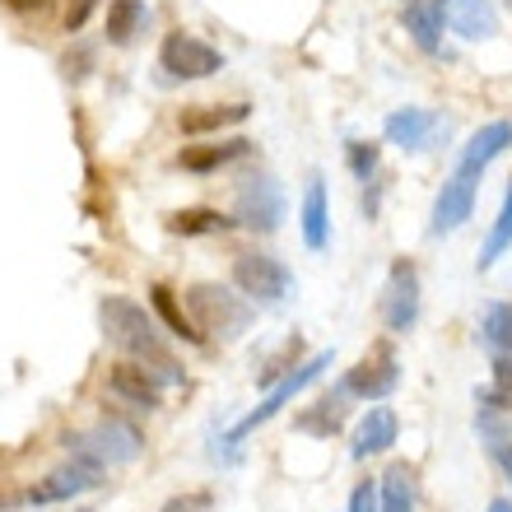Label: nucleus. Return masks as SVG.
<instances>
[{"label":"nucleus","mask_w":512,"mask_h":512,"mask_svg":"<svg viewBox=\"0 0 512 512\" xmlns=\"http://www.w3.org/2000/svg\"><path fill=\"white\" fill-rule=\"evenodd\" d=\"M98 322H103L108 345H117V350L140 359V364L159 368L168 382H182L173 354H168V345H163V336H159V322H154V312H145V303H135V298H126V294H108L98 303Z\"/></svg>","instance_id":"nucleus-1"},{"label":"nucleus","mask_w":512,"mask_h":512,"mask_svg":"<svg viewBox=\"0 0 512 512\" xmlns=\"http://www.w3.org/2000/svg\"><path fill=\"white\" fill-rule=\"evenodd\" d=\"M187 312L201 336H219V340H233L243 336L252 326V303L243 294H233L229 284H215V280H201L187 289Z\"/></svg>","instance_id":"nucleus-2"},{"label":"nucleus","mask_w":512,"mask_h":512,"mask_svg":"<svg viewBox=\"0 0 512 512\" xmlns=\"http://www.w3.org/2000/svg\"><path fill=\"white\" fill-rule=\"evenodd\" d=\"M326 364H331V354H317V359H308V364H298V368H294V373H289V378H284V382H275V387L266 391V401L256 405V410H247V415L238 419V424H233L229 433H224V447H229V452H238V447H243L247 438H252V433L261 429V424H266V419H275V415H280V410H284V405L294 401L298 391H303V387H312V382L322 378V373H326Z\"/></svg>","instance_id":"nucleus-3"},{"label":"nucleus","mask_w":512,"mask_h":512,"mask_svg":"<svg viewBox=\"0 0 512 512\" xmlns=\"http://www.w3.org/2000/svg\"><path fill=\"white\" fill-rule=\"evenodd\" d=\"M66 447L75 452V461H89V466L103 471V466H126V461H135L145 452V438H140V429L126 424V419H103L94 433L66 438Z\"/></svg>","instance_id":"nucleus-4"},{"label":"nucleus","mask_w":512,"mask_h":512,"mask_svg":"<svg viewBox=\"0 0 512 512\" xmlns=\"http://www.w3.org/2000/svg\"><path fill=\"white\" fill-rule=\"evenodd\" d=\"M233 284H238V294L247 298V303H284V298L294 294V275H289V266H284L280 256L270 252H238L233 256Z\"/></svg>","instance_id":"nucleus-5"},{"label":"nucleus","mask_w":512,"mask_h":512,"mask_svg":"<svg viewBox=\"0 0 512 512\" xmlns=\"http://www.w3.org/2000/svg\"><path fill=\"white\" fill-rule=\"evenodd\" d=\"M159 66L173 75V80H210L224 70V52L210 47L205 38L187 33V28H173L159 47Z\"/></svg>","instance_id":"nucleus-6"},{"label":"nucleus","mask_w":512,"mask_h":512,"mask_svg":"<svg viewBox=\"0 0 512 512\" xmlns=\"http://www.w3.org/2000/svg\"><path fill=\"white\" fill-rule=\"evenodd\" d=\"M233 224H243L252 233H275L284 224V191L270 173L247 177L238 196H233Z\"/></svg>","instance_id":"nucleus-7"},{"label":"nucleus","mask_w":512,"mask_h":512,"mask_svg":"<svg viewBox=\"0 0 512 512\" xmlns=\"http://www.w3.org/2000/svg\"><path fill=\"white\" fill-rule=\"evenodd\" d=\"M419 322V270L415 261H391L387 270V284H382V326L391 336H405L415 331Z\"/></svg>","instance_id":"nucleus-8"},{"label":"nucleus","mask_w":512,"mask_h":512,"mask_svg":"<svg viewBox=\"0 0 512 512\" xmlns=\"http://www.w3.org/2000/svg\"><path fill=\"white\" fill-rule=\"evenodd\" d=\"M396 382H401V364H396L391 345H373V350L345 373V387L340 391H345V396H359V401H382V396L396 391Z\"/></svg>","instance_id":"nucleus-9"},{"label":"nucleus","mask_w":512,"mask_h":512,"mask_svg":"<svg viewBox=\"0 0 512 512\" xmlns=\"http://www.w3.org/2000/svg\"><path fill=\"white\" fill-rule=\"evenodd\" d=\"M163 373L159 368L140 364V359H122V364H112L108 373V391L117 401L135 405V410H159V387H163Z\"/></svg>","instance_id":"nucleus-10"},{"label":"nucleus","mask_w":512,"mask_h":512,"mask_svg":"<svg viewBox=\"0 0 512 512\" xmlns=\"http://www.w3.org/2000/svg\"><path fill=\"white\" fill-rule=\"evenodd\" d=\"M475 215V177L471 173H452L433 201V219H429V233H457L466 219Z\"/></svg>","instance_id":"nucleus-11"},{"label":"nucleus","mask_w":512,"mask_h":512,"mask_svg":"<svg viewBox=\"0 0 512 512\" xmlns=\"http://www.w3.org/2000/svg\"><path fill=\"white\" fill-rule=\"evenodd\" d=\"M94 485H98V466H89V461H70V466H56L52 475H42L24 499L28 503H61V499H75V494H89Z\"/></svg>","instance_id":"nucleus-12"},{"label":"nucleus","mask_w":512,"mask_h":512,"mask_svg":"<svg viewBox=\"0 0 512 512\" xmlns=\"http://www.w3.org/2000/svg\"><path fill=\"white\" fill-rule=\"evenodd\" d=\"M382 131H387L391 145H401V149H429L447 126H443V117L429 108H396Z\"/></svg>","instance_id":"nucleus-13"},{"label":"nucleus","mask_w":512,"mask_h":512,"mask_svg":"<svg viewBox=\"0 0 512 512\" xmlns=\"http://www.w3.org/2000/svg\"><path fill=\"white\" fill-rule=\"evenodd\" d=\"M247 117H252L247 103H196V108H182L177 131L191 135V140H205V135H219L229 126H243Z\"/></svg>","instance_id":"nucleus-14"},{"label":"nucleus","mask_w":512,"mask_h":512,"mask_svg":"<svg viewBox=\"0 0 512 512\" xmlns=\"http://www.w3.org/2000/svg\"><path fill=\"white\" fill-rule=\"evenodd\" d=\"M252 140L247 135H233V140H215V145H187L182 154H177V168L182 173H219V168H229V163H243L247 154H252Z\"/></svg>","instance_id":"nucleus-15"},{"label":"nucleus","mask_w":512,"mask_h":512,"mask_svg":"<svg viewBox=\"0 0 512 512\" xmlns=\"http://www.w3.org/2000/svg\"><path fill=\"white\" fill-rule=\"evenodd\" d=\"M396 433H401V424H396V410H391V405H368V415L354 424L350 457L354 461L378 457V452H387V447L396 443Z\"/></svg>","instance_id":"nucleus-16"},{"label":"nucleus","mask_w":512,"mask_h":512,"mask_svg":"<svg viewBox=\"0 0 512 512\" xmlns=\"http://www.w3.org/2000/svg\"><path fill=\"white\" fill-rule=\"evenodd\" d=\"M298 229H303V243H308V252H322V247L331 243V205H326V182L317 173H312L308 187H303Z\"/></svg>","instance_id":"nucleus-17"},{"label":"nucleus","mask_w":512,"mask_h":512,"mask_svg":"<svg viewBox=\"0 0 512 512\" xmlns=\"http://www.w3.org/2000/svg\"><path fill=\"white\" fill-rule=\"evenodd\" d=\"M512 145V122H489L480 126V131L466 140V149H461V159H457V173H485L489 163L499 159L503 149Z\"/></svg>","instance_id":"nucleus-18"},{"label":"nucleus","mask_w":512,"mask_h":512,"mask_svg":"<svg viewBox=\"0 0 512 512\" xmlns=\"http://www.w3.org/2000/svg\"><path fill=\"white\" fill-rule=\"evenodd\" d=\"M447 24L466 42H489L499 33V10L489 0H452L447 5Z\"/></svg>","instance_id":"nucleus-19"},{"label":"nucleus","mask_w":512,"mask_h":512,"mask_svg":"<svg viewBox=\"0 0 512 512\" xmlns=\"http://www.w3.org/2000/svg\"><path fill=\"white\" fill-rule=\"evenodd\" d=\"M163 229L177 233V238H219V233L238 229V224H233V215H219L210 205H191V210H173L163 219Z\"/></svg>","instance_id":"nucleus-20"},{"label":"nucleus","mask_w":512,"mask_h":512,"mask_svg":"<svg viewBox=\"0 0 512 512\" xmlns=\"http://www.w3.org/2000/svg\"><path fill=\"white\" fill-rule=\"evenodd\" d=\"M149 303H154V312H159V322L168 326V336L187 340V345H205V336L196 331V322H191V312L177 303V294L168 289V284H149Z\"/></svg>","instance_id":"nucleus-21"},{"label":"nucleus","mask_w":512,"mask_h":512,"mask_svg":"<svg viewBox=\"0 0 512 512\" xmlns=\"http://www.w3.org/2000/svg\"><path fill=\"white\" fill-rule=\"evenodd\" d=\"M149 24L145 0H108V42L112 47H131Z\"/></svg>","instance_id":"nucleus-22"},{"label":"nucleus","mask_w":512,"mask_h":512,"mask_svg":"<svg viewBox=\"0 0 512 512\" xmlns=\"http://www.w3.org/2000/svg\"><path fill=\"white\" fill-rule=\"evenodd\" d=\"M382 512H415L419 503V489H415V471L405 466V461H396L387 475H382V494H378Z\"/></svg>","instance_id":"nucleus-23"},{"label":"nucleus","mask_w":512,"mask_h":512,"mask_svg":"<svg viewBox=\"0 0 512 512\" xmlns=\"http://www.w3.org/2000/svg\"><path fill=\"white\" fill-rule=\"evenodd\" d=\"M405 28H410V38H415L419 52H429V56L443 52V38H438V33H443V19H438V14H433L424 0L405 5Z\"/></svg>","instance_id":"nucleus-24"},{"label":"nucleus","mask_w":512,"mask_h":512,"mask_svg":"<svg viewBox=\"0 0 512 512\" xmlns=\"http://www.w3.org/2000/svg\"><path fill=\"white\" fill-rule=\"evenodd\" d=\"M480 336L499 354H512V303H489L480 317Z\"/></svg>","instance_id":"nucleus-25"},{"label":"nucleus","mask_w":512,"mask_h":512,"mask_svg":"<svg viewBox=\"0 0 512 512\" xmlns=\"http://www.w3.org/2000/svg\"><path fill=\"white\" fill-rule=\"evenodd\" d=\"M508 247H512V187H508V201H503L499 219H494V229H489V238H485V252H480V270L494 266V261L508 252Z\"/></svg>","instance_id":"nucleus-26"},{"label":"nucleus","mask_w":512,"mask_h":512,"mask_svg":"<svg viewBox=\"0 0 512 512\" xmlns=\"http://www.w3.org/2000/svg\"><path fill=\"white\" fill-rule=\"evenodd\" d=\"M345 424V405L331 396V401H317V410H308V415L298 419V429L312 433V438H331V433Z\"/></svg>","instance_id":"nucleus-27"},{"label":"nucleus","mask_w":512,"mask_h":512,"mask_svg":"<svg viewBox=\"0 0 512 512\" xmlns=\"http://www.w3.org/2000/svg\"><path fill=\"white\" fill-rule=\"evenodd\" d=\"M345 163H350V173L359 182H373L378 177V145L373 140H350L345 145Z\"/></svg>","instance_id":"nucleus-28"},{"label":"nucleus","mask_w":512,"mask_h":512,"mask_svg":"<svg viewBox=\"0 0 512 512\" xmlns=\"http://www.w3.org/2000/svg\"><path fill=\"white\" fill-rule=\"evenodd\" d=\"M98 5H103V0H70V5H66V19H61V24H66V33H80Z\"/></svg>","instance_id":"nucleus-29"},{"label":"nucleus","mask_w":512,"mask_h":512,"mask_svg":"<svg viewBox=\"0 0 512 512\" xmlns=\"http://www.w3.org/2000/svg\"><path fill=\"white\" fill-rule=\"evenodd\" d=\"M350 512H382V503H378V485H373V480H359V485H354V494H350Z\"/></svg>","instance_id":"nucleus-30"},{"label":"nucleus","mask_w":512,"mask_h":512,"mask_svg":"<svg viewBox=\"0 0 512 512\" xmlns=\"http://www.w3.org/2000/svg\"><path fill=\"white\" fill-rule=\"evenodd\" d=\"M61 70H66V80H84L94 70V52H66L61 56Z\"/></svg>","instance_id":"nucleus-31"},{"label":"nucleus","mask_w":512,"mask_h":512,"mask_svg":"<svg viewBox=\"0 0 512 512\" xmlns=\"http://www.w3.org/2000/svg\"><path fill=\"white\" fill-rule=\"evenodd\" d=\"M494 387L503 391L512 401V354H503V359H494Z\"/></svg>","instance_id":"nucleus-32"},{"label":"nucleus","mask_w":512,"mask_h":512,"mask_svg":"<svg viewBox=\"0 0 512 512\" xmlns=\"http://www.w3.org/2000/svg\"><path fill=\"white\" fill-rule=\"evenodd\" d=\"M163 512H205V499H201V494H187V499L163 503Z\"/></svg>","instance_id":"nucleus-33"},{"label":"nucleus","mask_w":512,"mask_h":512,"mask_svg":"<svg viewBox=\"0 0 512 512\" xmlns=\"http://www.w3.org/2000/svg\"><path fill=\"white\" fill-rule=\"evenodd\" d=\"M5 5H10L14 14H42L47 5H52V0H5Z\"/></svg>","instance_id":"nucleus-34"},{"label":"nucleus","mask_w":512,"mask_h":512,"mask_svg":"<svg viewBox=\"0 0 512 512\" xmlns=\"http://www.w3.org/2000/svg\"><path fill=\"white\" fill-rule=\"evenodd\" d=\"M494 461H499V471L512 480V443H503V447H494Z\"/></svg>","instance_id":"nucleus-35"},{"label":"nucleus","mask_w":512,"mask_h":512,"mask_svg":"<svg viewBox=\"0 0 512 512\" xmlns=\"http://www.w3.org/2000/svg\"><path fill=\"white\" fill-rule=\"evenodd\" d=\"M424 5H429V10L438 14V19H447V5H452V0H424Z\"/></svg>","instance_id":"nucleus-36"},{"label":"nucleus","mask_w":512,"mask_h":512,"mask_svg":"<svg viewBox=\"0 0 512 512\" xmlns=\"http://www.w3.org/2000/svg\"><path fill=\"white\" fill-rule=\"evenodd\" d=\"M489 512H512V499H494L489 503Z\"/></svg>","instance_id":"nucleus-37"},{"label":"nucleus","mask_w":512,"mask_h":512,"mask_svg":"<svg viewBox=\"0 0 512 512\" xmlns=\"http://www.w3.org/2000/svg\"><path fill=\"white\" fill-rule=\"evenodd\" d=\"M508 5H512V0H508Z\"/></svg>","instance_id":"nucleus-38"}]
</instances>
